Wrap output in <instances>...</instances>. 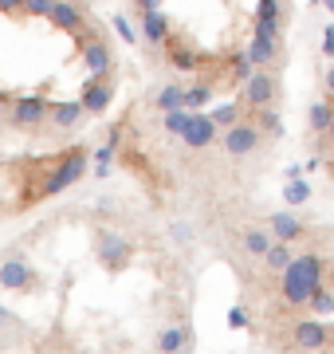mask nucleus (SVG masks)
Listing matches in <instances>:
<instances>
[{
	"mask_svg": "<svg viewBox=\"0 0 334 354\" xmlns=\"http://www.w3.org/2000/svg\"><path fill=\"white\" fill-rule=\"evenodd\" d=\"M326 283V260L319 252H295V260L279 272V295L287 307H307V299Z\"/></svg>",
	"mask_w": 334,
	"mask_h": 354,
	"instance_id": "1",
	"label": "nucleus"
},
{
	"mask_svg": "<svg viewBox=\"0 0 334 354\" xmlns=\"http://www.w3.org/2000/svg\"><path fill=\"white\" fill-rule=\"evenodd\" d=\"M39 283H43L39 272L32 268V260L20 248H8L0 256V288L4 291H36Z\"/></svg>",
	"mask_w": 334,
	"mask_h": 354,
	"instance_id": "2",
	"label": "nucleus"
},
{
	"mask_svg": "<svg viewBox=\"0 0 334 354\" xmlns=\"http://www.w3.org/2000/svg\"><path fill=\"white\" fill-rule=\"evenodd\" d=\"M95 256H99V264L106 272H122L130 264V256H134V244H130V236H122L115 228H99L95 232Z\"/></svg>",
	"mask_w": 334,
	"mask_h": 354,
	"instance_id": "3",
	"label": "nucleus"
},
{
	"mask_svg": "<svg viewBox=\"0 0 334 354\" xmlns=\"http://www.w3.org/2000/svg\"><path fill=\"white\" fill-rule=\"evenodd\" d=\"M83 169H87V153H83V150L59 153V162H55V169L48 174V181H43L39 197H55V193H63L67 185H75L79 177H83Z\"/></svg>",
	"mask_w": 334,
	"mask_h": 354,
	"instance_id": "4",
	"label": "nucleus"
},
{
	"mask_svg": "<svg viewBox=\"0 0 334 354\" xmlns=\"http://www.w3.org/2000/svg\"><path fill=\"white\" fill-rule=\"evenodd\" d=\"M275 91H279V79L271 75L268 67H256V71L244 79V99H240V106H248V111L271 106V102H275Z\"/></svg>",
	"mask_w": 334,
	"mask_h": 354,
	"instance_id": "5",
	"label": "nucleus"
},
{
	"mask_svg": "<svg viewBox=\"0 0 334 354\" xmlns=\"http://www.w3.org/2000/svg\"><path fill=\"white\" fill-rule=\"evenodd\" d=\"M259 142H264V134H259L248 118H240V122H232V127H224V153L228 158H248V153L259 150Z\"/></svg>",
	"mask_w": 334,
	"mask_h": 354,
	"instance_id": "6",
	"label": "nucleus"
},
{
	"mask_svg": "<svg viewBox=\"0 0 334 354\" xmlns=\"http://www.w3.org/2000/svg\"><path fill=\"white\" fill-rule=\"evenodd\" d=\"M291 342H295V351L303 354H319L331 346V327L322 323V319H299L295 327H291Z\"/></svg>",
	"mask_w": 334,
	"mask_h": 354,
	"instance_id": "7",
	"label": "nucleus"
},
{
	"mask_svg": "<svg viewBox=\"0 0 334 354\" xmlns=\"http://www.w3.org/2000/svg\"><path fill=\"white\" fill-rule=\"evenodd\" d=\"M48 106H52V102L43 99V95H24V99H16L12 102V127L16 130L39 127V122L48 118Z\"/></svg>",
	"mask_w": 334,
	"mask_h": 354,
	"instance_id": "8",
	"label": "nucleus"
},
{
	"mask_svg": "<svg viewBox=\"0 0 334 354\" xmlns=\"http://www.w3.org/2000/svg\"><path fill=\"white\" fill-rule=\"evenodd\" d=\"M154 351L157 354H189L193 351V327H185V323H169V327L157 330L154 339Z\"/></svg>",
	"mask_w": 334,
	"mask_h": 354,
	"instance_id": "9",
	"label": "nucleus"
},
{
	"mask_svg": "<svg viewBox=\"0 0 334 354\" xmlns=\"http://www.w3.org/2000/svg\"><path fill=\"white\" fill-rule=\"evenodd\" d=\"M83 64H87V71L95 79H110V67H115V51L106 48V39L90 36L87 44H83Z\"/></svg>",
	"mask_w": 334,
	"mask_h": 354,
	"instance_id": "10",
	"label": "nucleus"
},
{
	"mask_svg": "<svg viewBox=\"0 0 334 354\" xmlns=\"http://www.w3.org/2000/svg\"><path fill=\"white\" fill-rule=\"evenodd\" d=\"M181 142H185L189 150H208V146L217 142L213 118H208V114H189V122H185V130H181Z\"/></svg>",
	"mask_w": 334,
	"mask_h": 354,
	"instance_id": "11",
	"label": "nucleus"
},
{
	"mask_svg": "<svg viewBox=\"0 0 334 354\" xmlns=\"http://www.w3.org/2000/svg\"><path fill=\"white\" fill-rule=\"evenodd\" d=\"M268 232L275 236V241L295 244V241H303V236H307V225H303V221H299L291 209H279V213L268 216Z\"/></svg>",
	"mask_w": 334,
	"mask_h": 354,
	"instance_id": "12",
	"label": "nucleus"
},
{
	"mask_svg": "<svg viewBox=\"0 0 334 354\" xmlns=\"http://www.w3.org/2000/svg\"><path fill=\"white\" fill-rule=\"evenodd\" d=\"M48 20L55 24V32H71V36H79V32H83V4H79V0H55L52 12H48Z\"/></svg>",
	"mask_w": 334,
	"mask_h": 354,
	"instance_id": "13",
	"label": "nucleus"
},
{
	"mask_svg": "<svg viewBox=\"0 0 334 354\" xmlns=\"http://www.w3.org/2000/svg\"><path fill=\"white\" fill-rule=\"evenodd\" d=\"M110 99H115V87H110V79H95L90 75L87 79V87H83V111H90V114H103L106 106H110Z\"/></svg>",
	"mask_w": 334,
	"mask_h": 354,
	"instance_id": "14",
	"label": "nucleus"
},
{
	"mask_svg": "<svg viewBox=\"0 0 334 354\" xmlns=\"http://www.w3.org/2000/svg\"><path fill=\"white\" fill-rule=\"evenodd\" d=\"M279 24H283L279 0H256V36L279 39Z\"/></svg>",
	"mask_w": 334,
	"mask_h": 354,
	"instance_id": "15",
	"label": "nucleus"
},
{
	"mask_svg": "<svg viewBox=\"0 0 334 354\" xmlns=\"http://www.w3.org/2000/svg\"><path fill=\"white\" fill-rule=\"evenodd\" d=\"M244 55L252 59V67H275V59H279V39L252 36V44H248Z\"/></svg>",
	"mask_w": 334,
	"mask_h": 354,
	"instance_id": "16",
	"label": "nucleus"
},
{
	"mask_svg": "<svg viewBox=\"0 0 334 354\" xmlns=\"http://www.w3.org/2000/svg\"><path fill=\"white\" fill-rule=\"evenodd\" d=\"M166 55H169V67H177V71H193L197 67V51L177 36H166Z\"/></svg>",
	"mask_w": 334,
	"mask_h": 354,
	"instance_id": "17",
	"label": "nucleus"
},
{
	"mask_svg": "<svg viewBox=\"0 0 334 354\" xmlns=\"http://www.w3.org/2000/svg\"><path fill=\"white\" fill-rule=\"evenodd\" d=\"M48 114H52V127L71 130V127H79V118H83L87 111H83V102H52Z\"/></svg>",
	"mask_w": 334,
	"mask_h": 354,
	"instance_id": "18",
	"label": "nucleus"
},
{
	"mask_svg": "<svg viewBox=\"0 0 334 354\" xmlns=\"http://www.w3.org/2000/svg\"><path fill=\"white\" fill-rule=\"evenodd\" d=\"M291 260H295V244H287V241H271V248L264 252V268L275 272V276H279Z\"/></svg>",
	"mask_w": 334,
	"mask_h": 354,
	"instance_id": "19",
	"label": "nucleus"
},
{
	"mask_svg": "<svg viewBox=\"0 0 334 354\" xmlns=\"http://www.w3.org/2000/svg\"><path fill=\"white\" fill-rule=\"evenodd\" d=\"M271 236L268 228H259V225H252V228H244V236H240V244H244V252L248 256H256V260H264V252L271 248Z\"/></svg>",
	"mask_w": 334,
	"mask_h": 354,
	"instance_id": "20",
	"label": "nucleus"
},
{
	"mask_svg": "<svg viewBox=\"0 0 334 354\" xmlns=\"http://www.w3.org/2000/svg\"><path fill=\"white\" fill-rule=\"evenodd\" d=\"M141 36L161 48V44H166V36H169V20L157 12V8H150V12H146V20H141Z\"/></svg>",
	"mask_w": 334,
	"mask_h": 354,
	"instance_id": "21",
	"label": "nucleus"
},
{
	"mask_svg": "<svg viewBox=\"0 0 334 354\" xmlns=\"http://www.w3.org/2000/svg\"><path fill=\"white\" fill-rule=\"evenodd\" d=\"M331 118H334V102H331V99L311 102L307 122H311V130H315V134H326V127H331Z\"/></svg>",
	"mask_w": 334,
	"mask_h": 354,
	"instance_id": "22",
	"label": "nucleus"
},
{
	"mask_svg": "<svg viewBox=\"0 0 334 354\" xmlns=\"http://www.w3.org/2000/svg\"><path fill=\"white\" fill-rule=\"evenodd\" d=\"M252 127H256L259 134H268V138H279L283 134V122H279V114H275V106H259L256 118H252Z\"/></svg>",
	"mask_w": 334,
	"mask_h": 354,
	"instance_id": "23",
	"label": "nucleus"
},
{
	"mask_svg": "<svg viewBox=\"0 0 334 354\" xmlns=\"http://www.w3.org/2000/svg\"><path fill=\"white\" fill-rule=\"evenodd\" d=\"M154 106H157L161 114L181 111V87H173V83H166V87H157V91H154Z\"/></svg>",
	"mask_w": 334,
	"mask_h": 354,
	"instance_id": "24",
	"label": "nucleus"
},
{
	"mask_svg": "<svg viewBox=\"0 0 334 354\" xmlns=\"http://www.w3.org/2000/svg\"><path fill=\"white\" fill-rule=\"evenodd\" d=\"M208 99H213V91H208L205 83H197V87L181 91V106H185V111H189V114H197V111H201V106H205Z\"/></svg>",
	"mask_w": 334,
	"mask_h": 354,
	"instance_id": "25",
	"label": "nucleus"
},
{
	"mask_svg": "<svg viewBox=\"0 0 334 354\" xmlns=\"http://www.w3.org/2000/svg\"><path fill=\"white\" fill-rule=\"evenodd\" d=\"M307 307H311V311H315L319 319H322V315H334V291L326 288V283H322V288L307 299Z\"/></svg>",
	"mask_w": 334,
	"mask_h": 354,
	"instance_id": "26",
	"label": "nucleus"
},
{
	"mask_svg": "<svg viewBox=\"0 0 334 354\" xmlns=\"http://www.w3.org/2000/svg\"><path fill=\"white\" fill-rule=\"evenodd\" d=\"M213 127H232V122H240V102H224V106H213Z\"/></svg>",
	"mask_w": 334,
	"mask_h": 354,
	"instance_id": "27",
	"label": "nucleus"
},
{
	"mask_svg": "<svg viewBox=\"0 0 334 354\" xmlns=\"http://www.w3.org/2000/svg\"><path fill=\"white\" fill-rule=\"evenodd\" d=\"M0 335H4V342H12V335H28V327L16 319V311H8V307H0Z\"/></svg>",
	"mask_w": 334,
	"mask_h": 354,
	"instance_id": "28",
	"label": "nucleus"
},
{
	"mask_svg": "<svg viewBox=\"0 0 334 354\" xmlns=\"http://www.w3.org/2000/svg\"><path fill=\"white\" fill-rule=\"evenodd\" d=\"M283 201H287V209H291V205L311 201V185H307V181H299V177H291V181H287V189H283Z\"/></svg>",
	"mask_w": 334,
	"mask_h": 354,
	"instance_id": "29",
	"label": "nucleus"
},
{
	"mask_svg": "<svg viewBox=\"0 0 334 354\" xmlns=\"http://www.w3.org/2000/svg\"><path fill=\"white\" fill-rule=\"evenodd\" d=\"M185 122H189V111H185V106H181V111H169L166 118H161V127H166L169 134H177V138H181V130H185Z\"/></svg>",
	"mask_w": 334,
	"mask_h": 354,
	"instance_id": "30",
	"label": "nucleus"
},
{
	"mask_svg": "<svg viewBox=\"0 0 334 354\" xmlns=\"http://www.w3.org/2000/svg\"><path fill=\"white\" fill-rule=\"evenodd\" d=\"M228 71H232V79H248V75H252V71H256V67H252V59H248V55H232V59H228Z\"/></svg>",
	"mask_w": 334,
	"mask_h": 354,
	"instance_id": "31",
	"label": "nucleus"
},
{
	"mask_svg": "<svg viewBox=\"0 0 334 354\" xmlns=\"http://www.w3.org/2000/svg\"><path fill=\"white\" fill-rule=\"evenodd\" d=\"M52 4L55 0H20V8H24L28 16H48L52 12Z\"/></svg>",
	"mask_w": 334,
	"mask_h": 354,
	"instance_id": "32",
	"label": "nucleus"
},
{
	"mask_svg": "<svg viewBox=\"0 0 334 354\" xmlns=\"http://www.w3.org/2000/svg\"><path fill=\"white\" fill-rule=\"evenodd\" d=\"M110 158H115V146H110V142L95 150V162H99V174H106V165H110Z\"/></svg>",
	"mask_w": 334,
	"mask_h": 354,
	"instance_id": "33",
	"label": "nucleus"
},
{
	"mask_svg": "<svg viewBox=\"0 0 334 354\" xmlns=\"http://www.w3.org/2000/svg\"><path fill=\"white\" fill-rule=\"evenodd\" d=\"M228 327H236V330L248 327V311H244V307H232V311H228Z\"/></svg>",
	"mask_w": 334,
	"mask_h": 354,
	"instance_id": "34",
	"label": "nucleus"
},
{
	"mask_svg": "<svg viewBox=\"0 0 334 354\" xmlns=\"http://www.w3.org/2000/svg\"><path fill=\"white\" fill-rule=\"evenodd\" d=\"M115 28H118V36H122V39H130V44L138 39V32L130 28V20H126V16H115Z\"/></svg>",
	"mask_w": 334,
	"mask_h": 354,
	"instance_id": "35",
	"label": "nucleus"
},
{
	"mask_svg": "<svg viewBox=\"0 0 334 354\" xmlns=\"http://www.w3.org/2000/svg\"><path fill=\"white\" fill-rule=\"evenodd\" d=\"M322 32H326V36H322V51H326V55H334V24L322 28Z\"/></svg>",
	"mask_w": 334,
	"mask_h": 354,
	"instance_id": "36",
	"label": "nucleus"
},
{
	"mask_svg": "<svg viewBox=\"0 0 334 354\" xmlns=\"http://www.w3.org/2000/svg\"><path fill=\"white\" fill-rule=\"evenodd\" d=\"M322 87H326V99L334 102V67H331V71H326V79H322Z\"/></svg>",
	"mask_w": 334,
	"mask_h": 354,
	"instance_id": "37",
	"label": "nucleus"
},
{
	"mask_svg": "<svg viewBox=\"0 0 334 354\" xmlns=\"http://www.w3.org/2000/svg\"><path fill=\"white\" fill-rule=\"evenodd\" d=\"M0 12H20V0H0Z\"/></svg>",
	"mask_w": 334,
	"mask_h": 354,
	"instance_id": "38",
	"label": "nucleus"
},
{
	"mask_svg": "<svg viewBox=\"0 0 334 354\" xmlns=\"http://www.w3.org/2000/svg\"><path fill=\"white\" fill-rule=\"evenodd\" d=\"M8 106H12V95H8V91H0V114L8 111Z\"/></svg>",
	"mask_w": 334,
	"mask_h": 354,
	"instance_id": "39",
	"label": "nucleus"
},
{
	"mask_svg": "<svg viewBox=\"0 0 334 354\" xmlns=\"http://www.w3.org/2000/svg\"><path fill=\"white\" fill-rule=\"evenodd\" d=\"M326 142L334 146V118H331V127H326Z\"/></svg>",
	"mask_w": 334,
	"mask_h": 354,
	"instance_id": "40",
	"label": "nucleus"
},
{
	"mask_svg": "<svg viewBox=\"0 0 334 354\" xmlns=\"http://www.w3.org/2000/svg\"><path fill=\"white\" fill-rule=\"evenodd\" d=\"M4 351H8V342H4V335H0V354H4Z\"/></svg>",
	"mask_w": 334,
	"mask_h": 354,
	"instance_id": "41",
	"label": "nucleus"
},
{
	"mask_svg": "<svg viewBox=\"0 0 334 354\" xmlns=\"http://www.w3.org/2000/svg\"><path fill=\"white\" fill-rule=\"evenodd\" d=\"M319 4H326V8H331V12H334V0H319Z\"/></svg>",
	"mask_w": 334,
	"mask_h": 354,
	"instance_id": "42",
	"label": "nucleus"
},
{
	"mask_svg": "<svg viewBox=\"0 0 334 354\" xmlns=\"http://www.w3.org/2000/svg\"><path fill=\"white\" fill-rule=\"evenodd\" d=\"M326 354H334V346H331V351H326Z\"/></svg>",
	"mask_w": 334,
	"mask_h": 354,
	"instance_id": "43",
	"label": "nucleus"
}]
</instances>
